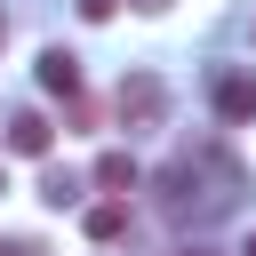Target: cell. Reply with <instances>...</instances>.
<instances>
[{
  "label": "cell",
  "instance_id": "9",
  "mask_svg": "<svg viewBox=\"0 0 256 256\" xmlns=\"http://www.w3.org/2000/svg\"><path fill=\"white\" fill-rule=\"evenodd\" d=\"M136 8H168V0H136Z\"/></svg>",
  "mask_w": 256,
  "mask_h": 256
},
{
  "label": "cell",
  "instance_id": "12",
  "mask_svg": "<svg viewBox=\"0 0 256 256\" xmlns=\"http://www.w3.org/2000/svg\"><path fill=\"white\" fill-rule=\"evenodd\" d=\"M184 256H208V248H184Z\"/></svg>",
  "mask_w": 256,
  "mask_h": 256
},
{
  "label": "cell",
  "instance_id": "8",
  "mask_svg": "<svg viewBox=\"0 0 256 256\" xmlns=\"http://www.w3.org/2000/svg\"><path fill=\"white\" fill-rule=\"evenodd\" d=\"M112 8H120V0H80V16H88V24H112Z\"/></svg>",
  "mask_w": 256,
  "mask_h": 256
},
{
  "label": "cell",
  "instance_id": "2",
  "mask_svg": "<svg viewBox=\"0 0 256 256\" xmlns=\"http://www.w3.org/2000/svg\"><path fill=\"white\" fill-rule=\"evenodd\" d=\"M112 104H120V128H160V112H168V88H160L152 72H128Z\"/></svg>",
  "mask_w": 256,
  "mask_h": 256
},
{
  "label": "cell",
  "instance_id": "14",
  "mask_svg": "<svg viewBox=\"0 0 256 256\" xmlns=\"http://www.w3.org/2000/svg\"><path fill=\"white\" fill-rule=\"evenodd\" d=\"M0 192H8V184H0Z\"/></svg>",
  "mask_w": 256,
  "mask_h": 256
},
{
  "label": "cell",
  "instance_id": "11",
  "mask_svg": "<svg viewBox=\"0 0 256 256\" xmlns=\"http://www.w3.org/2000/svg\"><path fill=\"white\" fill-rule=\"evenodd\" d=\"M0 256H24V248H0Z\"/></svg>",
  "mask_w": 256,
  "mask_h": 256
},
{
  "label": "cell",
  "instance_id": "1",
  "mask_svg": "<svg viewBox=\"0 0 256 256\" xmlns=\"http://www.w3.org/2000/svg\"><path fill=\"white\" fill-rule=\"evenodd\" d=\"M232 184H240V168L224 152H184V160L160 168V208L168 216H208V208L232 200Z\"/></svg>",
  "mask_w": 256,
  "mask_h": 256
},
{
  "label": "cell",
  "instance_id": "13",
  "mask_svg": "<svg viewBox=\"0 0 256 256\" xmlns=\"http://www.w3.org/2000/svg\"><path fill=\"white\" fill-rule=\"evenodd\" d=\"M0 40H8V16H0Z\"/></svg>",
  "mask_w": 256,
  "mask_h": 256
},
{
  "label": "cell",
  "instance_id": "3",
  "mask_svg": "<svg viewBox=\"0 0 256 256\" xmlns=\"http://www.w3.org/2000/svg\"><path fill=\"white\" fill-rule=\"evenodd\" d=\"M216 112L224 120H256V72H240V64L216 72Z\"/></svg>",
  "mask_w": 256,
  "mask_h": 256
},
{
  "label": "cell",
  "instance_id": "4",
  "mask_svg": "<svg viewBox=\"0 0 256 256\" xmlns=\"http://www.w3.org/2000/svg\"><path fill=\"white\" fill-rule=\"evenodd\" d=\"M48 144H56V128H48L40 112H16V120H8V152H24V160H48Z\"/></svg>",
  "mask_w": 256,
  "mask_h": 256
},
{
  "label": "cell",
  "instance_id": "10",
  "mask_svg": "<svg viewBox=\"0 0 256 256\" xmlns=\"http://www.w3.org/2000/svg\"><path fill=\"white\" fill-rule=\"evenodd\" d=\"M240 256H256V232H248V248H240Z\"/></svg>",
  "mask_w": 256,
  "mask_h": 256
},
{
  "label": "cell",
  "instance_id": "5",
  "mask_svg": "<svg viewBox=\"0 0 256 256\" xmlns=\"http://www.w3.org/2000/svg\"><path fill=\"white\" fill-rule=\"evenodd\" d=\"M40 88H48V96H80V56L48 48V56H40Z\"/></svg>",
  "mask_w": 256,
  "mask_h": 256
},
{
  "label": "cell",
  "instance_id": "6",
  "mask_svg": "<svg viewBox=\"0 0 256 256\" xmlns=\"http://www.w3.org/2000/svg\"><path fill=\"white\" fill-rule=\"evenodd\" d=\"M128 232V200H96L88 208V240H120Z\"/></svg>",
  "mask_w": 256,
  "mask_h": 256
},
{
  "label": "cell",
  "instance_id": "7",
  "mask_svg": "<svg viewBox=\"0 0 256 256\" xmlns=\"http://www.w3.org/2000/svg\"><path fill=\"white\" fill-rule=\"evenodd\" d=\"M96 184H104V192H128V184H136V160H128V152H96Z\"/></svg>",
  "mask_w": 256,
  "mask_h": 256
}]
</instances>
